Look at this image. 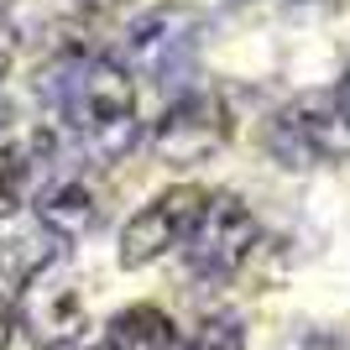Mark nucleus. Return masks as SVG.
I'll use <instances>...</instances> for the list:
<instances>
[{"label":"nucleus","mask_w":350,"mask_h":350,"mask_svg":"<svg viewBox=\"0 0 350 350\" xmlns=\"http://www.w3.org/2000/svg\"><path fill=\"white\" fill-rule=\"evenodd\" d=\"M21 324H27V340L37 350H68L73 340H84V298L68 282H27V298H21Z\"/></svg>","instance_id":"obj_7"},{"label":"nucleus","mask_w":350,"mask_h":350,"mask_svg":"<svg viewBox=\"0 0 350 350\" xmlns=\"http://www.w3.org/2000/svg\"><path fill=\"white\" fill-rule=\"evenodd\" d=\"M204 204L209 189H199V183H178V189L157 193L152 204H142L120 230V267L136 272V267H152L157 256H167L173 246H183Z\"/></svg>","instance_id":"obj_6"},{"label":"nucleus","mask_w":350,"mask_h":350,"mask_svg":"<svg viewBox=\"0 0 350 350\" xmlns=\"http://www.w3.org/2000/svg\"><path fill=\"white\" fill-rule=\"evenodd\" d=\"M31 167H37L31 162V142L27 146H0V219L21 204V193L31 183Z\"/></svg>","instance_id":"obj_11"},{"label":"nucleus","mask_w":350,"mask_h":350,"mask_svg":"<svg viewBox=\"0 0 350 350\" xmlns=\"http://www.w3.org/2000/svg\"><path fill=\"white\" fill-rule=\"evenodd\" d=\"M105 219L100 189L84 183V178H53L42 193H37V225L53 230L58 241H73V235H89Z\"/></svg>","instance_id":"obj_8"},{"label":"nucleus","mask_w":350,"mask_h":350,"mask_svg":"<svg viewBox=\"0 0 350 350\" xmlns=\"http://www.w3.org/2000/svg\"><path fill=\"white\" fill-rule=\"evenodd\" d=\"M251 246H256V215L235 193H209V204L199 209L189 241H183L189 272L204 282H230L251 262Z\"/></svg>","instance_id":"obj_3"},{"label":"nucleus","mask_w":350,"mask_h":350,"mask_svg":"<svg viewBox=\"0 0 350 350\" xmlns=\"http://www.w3.org/2000/svg\"><path fill=\"white\" fill-rule=\"evenodd\" d=\"M58 256H63V241L53 230H42V225H37V230H21L0 246V278H11L16 288H27V282H37Z\"/></svg>","instance_id":"obj_10"},{"label":"nucleus","mask_w":350,"mask_h":350,"mask_svg":"<svg viewBox=\"0 0 350 350\" xmlns=\"http://www.w3.org/2000/svg\"><path fill=\"white\" fill-rule=\"evenodd\" d=\"M5 345H11V308L0 304V350H5Z\"/></svg>","instance_id":"obj_13"},{"label":"nucleus","mask_w":350,"mask_h":350,"mask_svg":"<svg viewBox=\"0 0 350 350\" xmlns=\"http://www.w3.org/2000/svg\"><path fill=\"white\" fill-rule=\"evenodd\" d=\"M230 136V105L215 89H183L167 110H162L152 146L167 167H193V162L215 157Z\"/></svg>","instance_id":"obj_4"},{"label":"nucleus","mask_w":350,"mask_h":350,"mask_svg":"<svg viewBox=\"0 0 350 350\" xmlns=\"http://www.w3.org/2000/svg\"><path fill=\"white\" fill-rule=\"evenodd\" d=\"M37 89L68 120V131H79L100 157H120L136 142V89L120 63L100 53H73L53 63Z\"/></svg>","instance_id":"obj_1"},{"label":"nucleus","mask_w":350,"mask_h":350,"mask_svg":"<svg viewBox=\"0 0 350 350\" xmlns=\"http://www.w3.org/2000/svg\"><path fill=\"white\" fill-rule=\"evenodd\" d=\"M189 350H246V329L235 314H215V319L199 324V335H193Z\"/></svg>","instance_id":"obj_12"},{"label":"nucleus","mask_w":350,"mask_h":350,"mask_svg":"<svg viewBox=\"0 0 350 350\" xmlns=\"http://www.w3.org/2000/svg\"><path fill=\"white\" fill-rule=\"evenodd\" d=\"M199 16L193 11H178V5H162V11H146L142 21H131L126 31V58L146 73V79H157L162 89L173 84L183 89L193 73V53H199Z\"/></svg>","instance_id":"obj_5"},{"label":"nucleus","mask_w":350,"mask_h":350,"mask_svg":"<svg viewBox=\"0 0 350 350\" xmlns=\"http://www.w3.org/2000/svg\"><path fill=\"white\" fill-rule=\"evenodd\" d=\"M5 120H11V110H5V100H0V126H5Z\"/></svg>","instance_id":"obj_14"},{"label":"nucleus","mask_w":350,"mask_h":350,"mask_svg":"<svg viewBox=\"0 0 350 350\" xmlns=\"http://www.w3.org/2000/svg\"><path fill=\"white\" fill-rule=\"evenodd\" d=\"M173 345H178L173 319L152 304H136V308H120L116 319H110L100 350H173Z\"/></svg>","instance_id":"obj_9"},{"label":"nucleus","mask_w":350,"mask_h":350,"mask_svg":"<svg viewBox=\"0 0 350 350\" xmlns=\"http://www.w3.org/2000/svg\"><path fill=\"white\" fill-rule=\"evenodd\" d=\"M272 152L288 167L350 157V68L345 79H335L329 94H314V100H298L293 110H282L272 126Z\"/></svg>","instance_id":"obj_2"}]
</instances>
